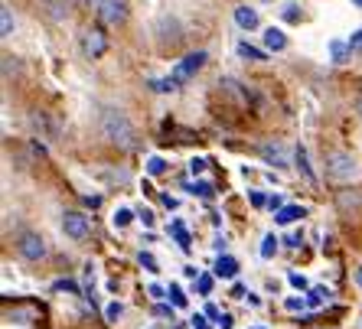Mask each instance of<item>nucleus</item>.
<instances>
[{"instance_id": "obj_8", "label": "nucleus", "mask_w": 362, "mask_h": 329, "mask_svg": "<svg viewBox=\"0 0 362 329\" xmlns=\"http://www.w3.org/2000/svg\"><path fill=\"white\" fill-rule=\"evenodd\" d=\"M62 232L72 241H82V238H88V219H85L82 212H66L62 215Z\"/></svg>"}, {"instance_id": "obj_43", "label": "nucleus", "mask_w": 362, "mask_h": 329, "mask_svg": "<svg viewBox=\"0 0 362 329\" xmlns=\"http://www.w3.org/2000/svg\"><path fill=\"white\" fill-rule=\"evenodd\" d=\"M82 203L88 205V209H98V205H101V196H98V193H88V196L82 199Z\"/></svg>"}, {"instance_id": "obj_33", "label": "nucleus", "mask_w": 362, "mask_h": 329, "mask_svg": "<svg viewBox=\"0 0 362 329\" xmlns=\"http://www.w3.org/2000/svg\"><path fill=\"white\" fill-rule=\"evenodd\" d=\"M212 287H216V280H212L209 274H199V280H196V290H199V297H209Z\"/></svg>"}, {"instance_id": "obj_18", "label": "nucleus", "mask_w": 362, "mask_h": 329, "mask_svg": "<svg viewBox=\"0 0 362 329\" xmlns=\"http://www.w3.org/2000/svg\"><path fill=\"white\" fill-rule=\"evenodd\" d=\"M183 189L189 196H199V199H212V196H216V186H212L209 179H199V183H183Z\"/></svg>"}, {"instance_id": "obj_7", "label": "nucleus", "mask_w": 362, "mask_h": 329, "mask_svg": "<svg viewBox=\"0 0 362 329\" xmlns=\"http://www.w3.org/2000/svg\"><path fill=\"white\" fill-rule=\"evenodd\" d=\"M82 52H85V59H101V56L108 52V36L101 33L98 26H95V30H85L82 33Z\"/></svg>"}, {"instance_id": "obj_53", "label": "nucleus", "mask_w": 362, "mask_h": 329, "mask_svg": "<svg viewBox=\"0 0 362 329\" xmlns=\"http://www.w3.org/2000/svg\"><path fill=\"white\" fill-rule=\"evenodd\" d=\"M258 4H278V0H258Z\"/></svg>"}, {"instance_id": "obj_31", "label": "nucleus", "mask_w": 362, "mask_h": 329, "mask_svg": "<svg viewBox=\"0 0 362 329\" xmlns=\"http://www.w3.org/2000/svg\"><path fill=\"white\" fill-rule=\"evenodd\" d=\"M52 290H56V294H76V297L82 294L76 280H56V284H52Z\"/></svg>"}, {"instance_id": "obj_9", "label": "nucleus", "mask_w": 362, "mask_h": 329, "mask_svg": "<svg viewBox=\"0 0 362 329\" xmlns=\"http://www.w3.org/2000/svg\"><path fill=\"white\" fill-rule=\"evenodd\" d=\"M235 26L238 30H245V33H252V30H258L262 26V20H258V10L255 7H248V4H242V7H235Z\"/></svg>"}, {"instance_id": "obj_27", "label": "nucleus", "mask_w": 362, "mask_h": 329, "mask_svg": "<svg viewBox=\"0 0 362 329\" xmlns=\"http://www.w3.org/2000/svg\"><path fill=\"white\" fill-rule=\"evenodd\" d=\"M287 284L300 294V290H310V280L303 277V274H297V270H287Z\"/></svg>"}, {"instance_id": "obj_38", "label": "nucleus", "mask_w": 362, "mask_h": 329, "mask_svg": "<svg viewBox=\"0 0 362 329\" xmlns=\"http://www.w3.org/2000/svg\"><path fill=\"white\" fill-rule=\"evenodd\" d=\"M189 326H193V329H212V326H209V316H206V313H193Z\"/></svg>"}, {"instance_id": "obj_29", "label": "nucleus", "mask_w": 362, "mask_h": 329, "mask_svg": "<svg viewBox=\"0 0 362 329\" xmlns=\"http://www.w3.org/2000/svg\"><path fill=\"white\" fill-rule=\"evenodd\" d=\"M284 310L287 313H300V310H307V297H284Z\"/></svg>"}, {"instance_id": "obj_49", "label": "nucleus", "mask_w": 362, "mask_h": 329, "mask_svg": "<svg viewBox=\"0 0 362 329\" xmlns=\"http://www.w3.org/2000/svg\"><path fill=\"white\" fill-rule=\"evenodd\" d=\"M206 316H209V320H216V323H219V316H222V313H219V306H206Z\"/></svg>"}, {"instance_id": "obj_1", "label": "nucleus", "mask_w": 362, "mask_h": 329, "mask_svg": "<svg viewBox=\"0 0 362 329\" xmlns=\"http://www.w3.org/2000/svg\"><path fill=\"white\" fill-rule=\"evenodd\" d=\"M98 134H101V140H108L111 147H121V150H134L137 147V131L121 108L98 111Z\"/></svg>"}, {"instance_id": "obj_5", "label": "nucleus", "mask_w": 362, "mask_h": 329, "mask_svg": "<svg viewBox=\"0 0 362 329\" xmlns=\"http://www.w3.org/2000/svg\"><path fill=\"white\" fill-rule=\"evenodd\" d=\"M127 0H101L98 4V20L105 26H121L127 20Z\"/></svg>"}, {"instance_id": "obj_14", "label": "nucleus", "mask_w": 362, "mask_h": 329, "mask_svg": "<svg viewBox=\"0 0 362 329\" xmlns=\"http://www.w3.org/2000/svg\"><path fill=\"white\" fill-rule=\"evenodd\" d=\"M294 160H297V169H300V177L307 179L310 186H317V173H313V167H310V157H307V147L303 144H297V150H294Z\"/></svg>"}, {"instance_id": "obj_28", "label": "nucleus", "mask_w": 362, "mask_h": 329, "mask_svg": "<svg viewBox=\"0 0 362 329\" xmlns=\"http://www.w3.org/2000/svg\"><path fill=\"white\" fill-rule=\"evenodd\" d=\"M121 316H124V304H118V300H111V304L105 306V320H108V323H118Z\"/></svg>"}, {"instance_id": "obj_42", "label": "nucleus", "mask_w": 362, "mask_h": 329, "mask_svg": "<svg viewBox=\"0 0 362 329\" xmlns=\"http://www.w3.org/2000/svg\"><path fill=\"white\" fill-rule=\"evenodd\" d=\"M147 294H151L153 300H160V297H167L170 290H167V287H160V284H151V287H147Z\"/></svg>"}, {"instance_id": "obj_40", "label": "nucleus", "mask_w": 362, "mask_h": 329, "mask_svg": "<svg viewBox=\"0 0 362 329\" xmlns=\"http://www.w3.org/2000/svg\"><path fill=\"white\" fill-rule=\"evenodd\" d=\"M189 173H193V177L206 173V160H202V157H193V160H189Z\"/></svg>"}, {"instance_id": "obj_24", "label": "nucleus", "mask_w": 362, "mask_h": 329, "mask_svg": "<svg viewBox=\"0 0 362 329\" xmlns=\"http://www.w3.org/2000/svg\"><path fill=\"white\" fill-rule=\"evenodd\" d=\"M170 235L177 238V245L183 248V251H189V248H193V245H189V232L183 228V222H173V225H170Z\"/></svg>"}, {"instance_id": "obj_36", "label": "nucleus", "mask_w": 362, "mask_h": 329, "mask_svg": "<svg viewBox=\"0 0 362 329\" xmlns=\"http://www.w3.org/2000/svg\"><path fill=\"white\" fill-rule=\"evenodd\" d=\"M153 316H160V320H173V306H167V304H153Z\"/></svg>"}, {"instance_id": "obj_15", "label": "nucleus", "mask_w": 362, "mask_h": 329, "mask_svg": "<svg viewBox=\"0 0 362 329\" xmlns=\"http://www.w3.org/2000/svg\"><path fill=\"white\" fill-rule=\"evenodd\" d=\"M300 219H307V209H303V205H284L281 212H274V222H278V225H294V222H300Z\"/></svg>"}, {"instance_id": "obj_39", "label": "nucleus", "mask_w": 362, "mask_h": 329, "mask_svg": "<svg viewBox=\"0 0 362 329\" xmlns=\"http://www.w3.org/2000/svg\"><path fill=\"white\" fill-rule=\"evenodd\" d=\"M137 219L144 222V228H153V222H157V215H153V209H141V212H137Z\"/></svg>"}, {"instance_id": "obj_6", "label": "nucleus", "mask_w": 362, "mask_h": 329, "mask_svg": "<svg viewBox=\"0 0 362 329\" xmlns=\"http://www.w3.org/2000/svg\"><path fill=\"white\" fill-rule=\"evenodd\" d=\"M258 153H262V160L268 163V167H274V169H291V153H287V147L278 144V140H264V144L258 147Z\"/></svg>"}, {"instance_id": "obj_45", "label": "nucleus", "mask_w": 362, "mask_h": 329, "mask_svg": "<svg viewBox=\"0 0 362 329\" xmlns=\"http://www.w3.org/2000/svg\"><path fill=\"white\" fill-rule=\"evenodd\" d=\"M183 277H189V280H199V268H193V264H186V268H183Z\"/></svg>"}, {"instance_id": "obj_54", "label": "nucleus", "mask_w": 362, "mask_h": 329, "mask_svg": "<svg viewBox=\"0 0 362 329\" xmlns=\"http://www.w3.org/2000/svg\"><path fill=\"white\" fill-rule=\"evenodd\" d=\"M252 329H264V326H252Z\"/></svg>"}, {"instance_id": "obj_32", "label": "nucleus", "mask_w": 362, "mask_h": 329, "mask_svg": "<svg viewBox=\"0 0 362 329\" xmlns=\"http://www.w3.org/2000/svg\"><path fill=\"white\" fill-rule=\"evenodd\" d=\"M248 203H252V209H264V205H268V193H262V189H248Z\"/></svg>"}, {"instance_id": "obj_51", "label": "nucleus", "mask_w": 362, "mask_h": 329, "mask_svg": "<svg viewBox=\"0 0 362 329\" xmlns=\"http://www.w3.org/2000/svg\"><path fill=\"white\" fill-rule=\"evenodd\" d=\"M349 4H353V7H359V10H362V0H349Z\"/></svg>"}, {"instance_id": "obj_20", "label": "nucleus", "mask_w": 362, "mask_h": 329, "mask_svg": "<svg viewBox=\"0 0 362 329\" xmlns=\"http://www.w3.org/2000/svg\"><path fill=\"white\" fill-rule=\"evenodd\" d=\"M147 88H151L153 95H170V92H177L180 85L167 76V78H147Z\"/></svg>"}, {"instance_id": "obj_47", "label": "nucleus", "mask_w": 362, "mask_h": 329, "mask_svg": "<svg viewBox=\"0 0 362 329\" xmlns=\"http://www.w3.org/2000/svg\"><path fill=\"white\" fill-rule=\"evenodd\" d=\"M163 205L173 212V209H180V199H177V196H163Z\"/></svg>"}, {"instance_id": "obj_48", "label": "nucleus", "mask_w": 362, "mask_h": 329, "mask_svg": "<svg viewBox=\"0 0 362 329\" xmlns=\"http://www.w3.org/2000/svg\"><path fill=\"white\" fill-rule=\"evenodd\" d=\"M245 294H248L245 284H235V287H232V297H235V300H245Z\"/></svg>"}, {"instance_id": "obj_12", "label": "nucleus", "mask_w": 362, "mask_h": 329, "mask_svg": "<svg viewBox=\"0 0 362 329\" xmlns=\"http://www.w3.org/2000/svg\"><path fill=\"white\" fill-rule=\"evenodd\" d=\"M216 277H226V280H235L238 277V258H232V254H219L216 258Z\"/></svg>"}, {"instance_id": "obj_52", "label": "nucleus", "mask_w": 362, "mask_h": 329, "mask_svg": "<svg viewBox=\"0 0 362 329\" xmlns=\"http://www.w3.org/2000/svg\"><path fill=\"white\" fill-rule=\"evenodd\" d=\"M356 108H359V114H362V95H359V102H356Z\"/></svg>"}, {"instance_id": "obj_11", "label": "nucleus", "mask_w": 362, "mask_h": 329, "mask_svg": "<svg viewBox=\"0 0 362 329\" xmlns=\"http://www.w3.org/2000/svg\"><path fill=\"white\" fill-rule=\"evenodd\" d=\"M327 52H329V62H333V66H346V62L353 59V49H349L346 40H329Z\"/></svg>"}, {"instance_id": "obj_35", "label": "nucleus", "mask_w": 362, "mask_h": 329, "mask_svg": "<svg viewBox=\"0 0 362 329\" xmlns=\"http://www.w3.org/2000/svg\"><path fill=\"white\" fill-rule=\"evenodd\" d=\"M300 245H303V232H291V235L284 238V248H291V251H297Z\"/></svg>"}, {"instance_id": "obj_2", "label": "nucleus", "mask_w": 362, "mask_h": 329, "mask_svg": "<svg viewBox=\"0 0 362 329\" xmlns=\"http://www.w3.org/2000/svg\"><path fill=\"white\" fill-rule=\"evenodd\" d=\"M323 169H327V179H333V183H346V179H353L356 173H359V163H356L353 153H346V150H329V153H327V163H323Z\"/></svg>"}, {"instance_id": "obj_44", "label": "nucleus", "mask_w": 362, "mask_h": 329, "mask_svg": "<svg viewBox=\"0 0 362 329\" xmlns=\"http://www.w3.org/2000/svg\"><path fill=\"white\" fill-rule=\"evenodd\" d=\"M235 326V316H232V313H222L219 316V329H232Z\"/></svg>"}, {"instance_id": "obj_21", "label": "nucleus", "mask_w": 362, "mask_h": 329, "mask_svg": "<svg viewBox=\"0 0 362 329\" xmlns=\"http://www.w3.org/2000/svg\"><path fill=\"white\" fill-rule=\"evenodd\" d=\"M144 169H147V177H163V173H167V169H170V163L163 160V157H157V153H153V157H147V163H144Z\"/></svg>"}, {"instance_id": "obj_46", "label": "nucleus", "mask_w": 362, "mask_h": 329, "mask_svg": "<svg viewBox=\"0 0 362 329\" xmlns=\"http://www.w3.org/2000/svg\"><path fill=\"white\" fill-rule=\"evenodd\" d=\"M245 300H248V304H252L255 310H258V306H262V294H252V290H248V294H245Z\"/></svg>"}, {"instance_id": "obj_34", "label": "nucleus", "mask_w": 362, "mask_h": 329, "mask_svg": "<svg viewBox=\"0 0 362 329\" xmlns=\"http://www.w3.org/2000/svg\"><path fill=\"white\" fill-rule=\"evenodd\" d=\"M346 42H349V49H353V56H356V52H362V26H359V30H353Z\"/></svg>"}, {"instance_id": "obj_17", "label": "nucleus", "mask_w": 362, "mask_h": 329, "mask_svg": "<svg viewBox=\"0 0 362 329\" xmlns=\"http://www.w3.org/2000/svg\"><path fill=\"white\" fill-rule=\"evenodd\" d=\"M13 30H17V17H13V10L4 4V7H0V36H4V40H10V36H13Z\"/></svg>"}, {"instance_id": "obj_23", "label": "nucleus", "mask_w": 362, "mask_h": 329, "mask_svg": "<svg viewBox=\"0 0 362 329\" xmlns=\"http://www.w3.org/2000/svg\"><path fill=\"white\" fill-rule=\"evenodd\" d=\"M238 56H242V59H252V62H264L268 59V49H255L248 42H238Z\"/></svg>"}, {"instance_id": "obj_22", "label": "nucleus", "mask_w": 362, "mask_h": 329, "mask_svg": "<svg viewBox=\"0 0 362 329\" xmlns=\"http://www.w3.org/2000/svg\"><path fill=\"white\" fill-rule=\"evenodd\" d=\"M134 222V212L127 209V205H121V209H115V215H111V225L118 228V232H124L127 225Z\"/></svg>"}, {"instance_id": "obj_26", "label": "nucleus", "mask_w": 362, "mask_h": 329, "mask_svg": "<svg viewBox=\"0 0 362 329\" xmlns=\"http://www.w3.org/2000/svg\"><path fill=\"white\" fill-rule=\"evenodd\" d=\"M137 264H141L144 270H151V274H160V264H157V258H153L151 251H141V254H137Z\"/></svg>"}, {"instance_id": "obj_30", "label": "nucleus", "mask_w": 362, "mask_h": 329, "mask_svg": "<svg viewBox=\"0 0 362 329\" xmlns=\"http://www.w3.org/2000/svg\"><path fill=\"white\" fill-rule=\"evenodd\" d=\"M170 300H173V306H186V304H189V297H186V290L180 287V284H170Z\"/></svg>"}, {"instance_id": "obj_3", "label": "nucleus", "mask_w": 362, "mask_h": 329, "mask_svg": "<svg viewBox=\"0 0 362 329\" xmlns=\"http://www.w3.org/2000/svg\"><path fill=\"white\" fill-rule=\"evenodd\" d=\"M17 254L23 258V261H42V258L49 254L46 238H42L40 232H23V235L17 238Z\"/></svg>"}, {"instance_id": "obj_37", "label": "nucleus", "mask_w": 362, "mask_h": 329, "mask_svg": "<svg viewBox=\"0 0 362 329\" xmlns=\"http://www.w3.org/2000/svg\"><path fill=\"white\" fill-rule=\"evenodd\" d=\"M268 209L271 212H281V209H284V196H281V193H268Z\"/></svg>"}, {"instance_id": "obj_19", "label": "nucleus", "mask_w": 362, "mask_h": 329, "mask_svg": "<svg viewBox=\"0 0 362 329\" xmlns=\"http://www.w3.org/2000/svg\"><path fill=\"white\" fill-rule=\"evenodd\" d=\"M278 248H281V238L274 235V232H268V235L262 238V248H258V254H262L264 261H271V258L278 254Z\"/></svg>"}, {"instance_id": "obj_10", "label": "nucleus", "mask_w": 362, "mask_h": 329, "mask_svg": "<svg viewBox=\"0 0 362 329\" xmlns=\"http://www.w3.org/2000/svg\"><path fill=\"white\" fill-rule=\"evenodd\" d=\"M262 42H264V49L268 52H284L287 49V33L281 30V26H268L264 36H262Z\"/></svg>"}, {"instance_id": "obj_16", "label": "nucleus", "mask_w": 362, "mask_h": 329, "mask_svg": "<svg viewBox=\"0 0 362 329\" xmlns=\"http://www.w3.org/2000/svg\"><path fill=\"white\" fill-rule=\"evenodd\" d=\"M329 300H333V290H327V287L307 290V310H320V306H327Z\"/></svg>"}, {"instance_id": "obj_13", "label": "nucleus", "mask_w": 362, "mask_h": 329, "mask_svg": "<svg viewBox=\"0 0 362 329\" xmlns=\"http://www.w3.org/2000/svg\"><path fill=\"white\" fill-rule=\"evenodd\" d=\"M337 209L339 212L362 209V189H343V193H337Z\"/></svg>"}, {"instance_id": "obj_25", "label": "nucleus", "mask_w": 362, "mask_h": 329, "mask_svg": "<svg viewBox=\"0 0 362 329\" xmlns=\"http://www.w3.org/2000/svg\"><path fill=\"white\" fill-rule=\"evenodd\" d=\"M281 20H284V23H300L303 10L297 7V4H284V7H281Z\"/></svg>"}, {"instance_id": "obj_4", "label": "nucleus", "mask_w": 362, "mask_h": 329, "mask_svg": "<svg viewBox=\"0 0 362 329\" xmlns=\"http://www.w3.org/2000/svg\"><path fill=\"white\" fill-rule=\"evenodd\" d=\"M206 59H209V52H206V49H196V52H189V56H183V62H177V66H173V72H170V78H173V82H177V85H186V82H189V78L196 76V72H199L202 66H206Z\"/></svg>"}, {"instance_id": "obj_41", "label": "nucleus", "mask_w": 362, "mask_h": 329, "mask_svg": "<svg viewBox=\"0 0 362 329\" xmlns=\"http://www.w3.org/2000/svg\"><path fill=\"white\" fill-rule=\"evenodd\" d=\"M212 248H216V254H226L228 238H226V235H216V238H212Z\"/></svg>"}, {"instance_id": "obj_50", "label": "nucleus", "mask_w": 362, "mask_h": 329, "mask_svg": "<svg viewBox=\"0 0 362 329\" xmlns=\"http://www.w3.org/2000/svg\"><path fill=\"white\" fill-rule=\"evenodd\" d=\"M76 4H78V7H98L101 0H76Z\"/></svg>"}]
</instances>
